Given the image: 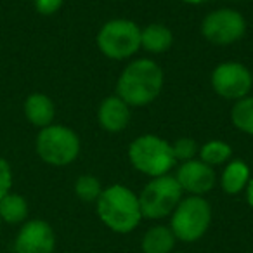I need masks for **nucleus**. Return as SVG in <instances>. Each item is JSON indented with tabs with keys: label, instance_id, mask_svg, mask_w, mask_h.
Masks as SVG:
<instances>
[{
	"label": "nucleus",
	"instance_id": "nucleus-9",
	"mask_svg": "<svg viewBox=\"0 0 253 253\" xmlns=\"http://www.w3.org/2000/svg\"><path fill=\"white\" fill-rule=\"evenodd\" d=\"M211 87L222 99L239 101L250 95V90L253 88V73L243 63L225 61L211 73Z\"/></svg>",
	"mask_w": 253,
	"mask_h": 253
},
{
	"label": "nucleus",
	"instance_id": "nucleus-5",
	"mask_svg": "<svg viewBox=\"0 0 253 253\" xmlns=\"http://www.w3.org/2000/svg\"><path fill=\"white\" fill-rule=\"evenodd\" d=\"M37 155L52 167L71 165L80 155V137L64 125H49L40 128L35 141Z\"/></svg>",
	"mask_w": 253,
	"mask_h": 253
},
{
	"label": "nucleus",
	"instance_id": "nucleus-20",
	"mask_svg": "<svg viewBox=\"0 0 253 253\" xmlns=\"http://www.w3.org/2000/svg\"><path fill=\"white\" fill-rule=\"evenodd\" d=\"M102 193V186L101 180L95 175H90V173H85V175H80L75 182V194L80 198L85 203H95L97 198L101 196Z\"/></svg>",
	"mask_w": 253,
	"mask_h": 253
},
{
	"label": "nucleus",
	"instance_id": "nucleus-26",
	"mask_svg": "<svg viewBox=\"0 0 253 253\" xmlns=\"http://www.w3.org/2000/svg\"><path fill=\"white\" fill-rule=\"evenodd\" d=\"M179 253H182V252H179Z\"/></svg>",
	"mask_w": 253,
	"mask_h": 253
},
{
	"label": "nucleus",
	"instance_id": "nucleus-15",
	"mask_svg": "<svg viewBox=\"0 0 253 253\" xmlns=\"http://www.w3.org/2000/svg\"><path fill=\"white\" fill-rule=\"evenodd\" d=\"M172 30L162 23H151L146 28H141V49L148 52L163 54L172 47Z\"/></svg>",
	"mask_w": 253,
	"mask_h": 253
},
{
	"label": "nucleus",
	"instance_id": "nucleus-6",
	"mask_svg": "<svg viewBox=\"0 0 253 253\" xmlns=\"http://www.w3.org/2000/svg\"><path fill=\"white\" fill-rule=\"evenodd\" d=\"M211 224V207L203 196L182 198L172 213L170 229L175 239L194 243L207 234Z\"/></svg>",
	"mask_w": 253,
	"mask_h": 253
},
{
	"label": "nucleus",
	"instance_id": "nucleus-8",
	"mask_svg": "<svg viewBox=\"0 0 253 253\" xmlns=\"http://www.w3.org/2000/svg\"><path fill=\"white\" fill-rule=\"evenodd\" d=\"M201 33L215 45H232L246 33V19L236 9L222 7L205 16Z\"/></svg>",
	"mask_w": 253,
	"mask_h": 253
},
{
	"label": "nucleus",
	"instance_id": "nucleus-27",
	"mask_svg": "<svg viewBox=\"0 0 253 253\" xmlns=\"http://www.w3.org/2000/svg\"><path fill=\"white\" fill-rule=\"evenodd\" d=\"M0 222H2V220H0Z\"/></svg>",
	"mask_w": 253,
	"mask_h": 253
},
{
	"label": "nucleus",
	"instance_id": "nucleus-21",
	"mask_svg": "<svg viewBox=\"0 0 253 253\" xmlns=\"http://www.w3.org/2000/svg\"><path fill=\"white\" fill-rule=\"evenodd\" d=\"M172 151L177 162L182 163V162L194 160V156L198 155L200 148H198V142L193 137H180L172 144Z\"/></svg>",
	"mask_w": 253,
	"mask_h": 253
},
{
	"label": "nucleus",
	"instance_id": "nucleus-19",
	"mask_svg": "<svg viewBox=\"0 0 253 253\" xmlns=\"http://www.w3.org/2000/svg\"><path fill=\"white\" fill-rule=\"evenodd\" d=\"M200 158L203 163L210 167H217V165H224L231 160L232 156V148L224 141H208L198 151Z\"/></svg>",
	"mask_w": 253,
	"mask_h": 253
},
{
	"label": "nucleus",
	"instance_id": "nucleus-12",
	"mask_svg": "<svg viewBox=\"0 0 253 253\" xmlns=\"http://www.w3.org/2000/svg\"><path fill=\"white\" fill-rule=\"evenodd\" d=\"M130 106L116 94L102 99V102L97 108L99 125H101V128H104L106 132H111V134L125 130L128 123H130Z\"/></svg>",
	"mask_w": 253,
	"mask_h": 253
},
{
	"label": "nucleus",
	"instance_id": "nucleus-11",
	"mask_svg": "<svg viewBox=\"0 0 253 253\" xmlns=\"http://www.w3.org/2000/svg\"><path fill=\"white\" fill-rule=\"evenodd\" d=\"M56 234L45 220H30L19 229L14 241L16 253H54Z\"/></svg>",
	"mask_w": 253,
	"mask_h": 253
},
{
	"label": "nucleus",
	"instance_id": "nucleus-7",
	"mask_svg": "<svg viewBox=\"0 0 253 253\" xmlns=\"http://www.w3.org/2000/svg\"><path fill=\"white\" fill-rule=\"evenodd\" d=\"M182 187L173 175H162L151 179L139 194L142 218H165L173 213L177 205L182 200Z\"/></svg>",
	"mask_w": 253,
	"mask_h": 253
},
{
	"label": "nucleus",
	"instance_id": "nucleus-10",
	"mask_svg": "<svg viewBox=\"0 0 253 253\" xmlns=\"http://www.w3.org/2000/svg\"><path fill=\"white\" fill-rule=\"evenodd\" d=\"M173 177L182 187V191L189 193V196H203V194L210 193L217 182L213 167L196 158L180 163Z\"/></svg>",
	"mask_w": 253,
	"mask_h": 253
},
{
	"label": "nucleus",
	"instance_id": "nucleus-13",
	"mask_svg": "<svg viewBox=\"0 0 253 253\" xmlns=\"http://www.w3.org/2000/svg\"><path fill=\"white\" fill-rule=\"evenodd\" d=\"M23 109H25L26 120L39 128H45V126L52 125L54 116H56V106H54L52 99L42 92L30 94L26 97Z\"/></svg>",
	"mask_w": 253,
	"mask_h": 253
},
{
	"label": "nucleus",
	"instance_id": "nucleus-4",
	"mask_svg": "<svg viewBox=\"0 0 253 253\" xmlns=\"http://www.w3.org/2000/svg\"><path fill=\"white\" fill-rule=\"evenodd\" d=\"M95 43L108 59H130L141 49V28L130 19H111L101 26Z\"/></svg>",
	"mask_w": 253,
	"mask_h": 253
},
{
	"label": "nucleus",
	"instance_id": "nucleus-2",
	"mask_svg": "<svg viewBox=\"0 0 253 253\" xmlns=\"http://www.w3.org/2000/svg\"><path fill=\"white\" fill-rule=\"evenodd\" d=\"M95 210L102 224L118 234L134 231L142 220L139 196L122 184H113L102 189L95 201Z\"/></svg>",
	"mask_w": 253,
	"mask_h": 253
},
{
	"label": "nucleus",
	"instance_id": "nucleus-22",
	"mask_svg": "<svg viewBox=\"0 0 253 253\" xmlns=\"http://www.w3.org/2000/svg\"><path fill=\"white\" fill-rule=\"evenodd\" d=\"M11 187H12V169L7 160H4L0 156V200L5 194L11 193Z\"/></svg>",
	"mask_w": 253,
	"mask_h": 253
},
{
	"label": "nucleus",
	"instance_id": "nucleus-16",
	"mask_svg": "<svg viewBox=\"0 0 253 253\" xmlns=\"http://www.w3.org/2000/svg\"><path fill=\"white\" fill-rule=\"evenodd\" d=\"M175 236L167 225H153L142 236L141 248L144 253H172L175 246Z\"/></svg>",
	"mask_w": 253,
	"mask_h": 253
},
{
	"label": "nucleus",
	"instance_id": "nucleus-1",
	"mask_svg": "<svg viewBox=\"0 0 253 253\" xmlns=\"http://www.w3.org/2000/svg\"><path fill=\"white\" fill-rule=\"evenodd\" d=\"M163 70L160 64L148 57L134 59L123 68L116 82V95L130 108L151 104L163 88Z\"/></svg>",
	"mask_w": 253,
	"mask_h": 253
},
{
	"label": "nucleus",
	"instance_id": "nucleus-23",
	"mask_svg": "<svg viewBox=\"0 0 253 253\" xmlns=\"http://www.w3.org/2000/svg\"><path fill=\"white\" fill-rule=\"evenodd\" d=\"M64 0H33L37 12H40L42 16H52L63 7Z\"/></svg>",
	"mask_w": 253,
	"mask_h": 253
},
{
	"label": "nucleus",
	"instance_id": "nucleus-18",
	"mask_svg": "<svg viewBox=\"0 0 253 253\" xmlns=\"http://www.w3.org/2000/svg\"><path fill=\"white\" fill-rule=\"evenodd\" d=\"M231 122L243 134L253 135V95H246L234 102L231 109Z\"/></svg>",
	"mask_w": 253,
	"mask_h": 253
},
{
	"label": "nucleus",
	"instance_id": "nucleus-3",
	"mask_svg": "<svg viewBox=\"0 0 253 253\" xmlns=\"http://www.w3.org/2000/svg\"><path fill=\"white\" fill-rule=\"evenodd\" d=\"M128 160L137 172L151 179L167 175L177 165L172 144L155 134L135 137L128 146Z\"/></svg>",
	"mask_w": 253,
	"mask_h": 253
},
{
	"label": "nucleus",
	"instance_id": "nucleus-25",
	"mask_svg": "<svg viewBox=\"0 0 253 253\" xmlns=\"http://www.w3.org/2000/svg\"><path fill=\"white\" fill-rule=\"evenodd\" d=\"M184 4H189V5H200V4H205V2H210V0H180Z\"/></svg>",
	"mask_w": 253,
	"mask_h": 253
},
{
	"label": "nucleus",
	"instance_id": "nucleus-24",
	"mask_svg": "<svg viewBox=\"0 0 253 253\" xmlns=\"http://www.w3.org/2000/svg\"><path fill=\"white\" fill-rule=\"evenodd\" d=\"M245 191H246V201H248V205L253 208V177H250V182Z\"/></svg>",
	"mask_w": 253,
	"mask_h": 253
},
{
	"label": "nucleus",
	"instance_id": "nucleus-17",
	"mask_svg": "<svg viewBox=\"0 0 253 253\" xmlns=\"http://www.w3.org/2000/svg\"><path fill=\"white\" fill-rule=\"evenodd\" d=\"M28 217V203L21 194L9 193L0 200V220L7 224H21Z\"/></svg>",
	"mask_w": 253,
	"mask_h": 253
},
{
	"label": "nucleus",
	"instance_id": "nucleus-14",
	"mask_svg": "<svg viewBox=\"0 0 253 253\" xmlns=\"http://www.w3.org/2000/svg\"><path fill=\"white\" fill-rule=\"evenodd\" d=\"M250 167L246 165L243 160H232L225 165L220 175V187L225 194L229 196H236L241 191L246 189L250 182Z\"/></svg>",
	"mask_w": 253,
	"mask_h": 253
}]
</instances>
